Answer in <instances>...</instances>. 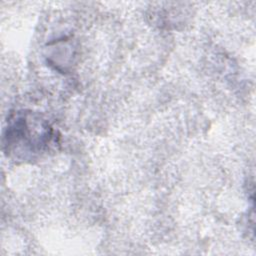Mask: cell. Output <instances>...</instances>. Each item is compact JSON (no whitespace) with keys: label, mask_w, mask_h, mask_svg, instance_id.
Segmentation results:
<instances>
[{"label":"cell","mask_w":256,"mask_h":256,"mask_svg":"<svg viewBox=\"0 0 256 256\" xmlns=\"http://www.w3.org/2000/svg\"><path fill=\"white\" fill-rule=\"evenodd\" d=\"M52 139L47 122L32 113L18 112L8 123L4 135L6 152L17 159H30L43 152Z\"/></svg>","instance_id":"obj_1"}]
</instances>
